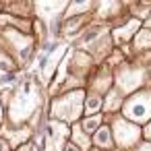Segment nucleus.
I'll list each match as a JSON object with an SVG mask.
<instances>
[{"mask_svg":"<svg viewBox=\"0 0 151 151\" xmlns=\"http://www.w3.org/2000/svg\"><path fill=\"white\" fill-rule=\"evenodd\" d=\"M147 29H151V17L147 19Z\"/></svg>","mask_w":151,"mask_h":151,"instance_id":"23","label":"nucleus"},{"mask_svg":"<svg viewBox=\"0 0 151 151\" xmlns=\"http://www.w3.org/2000/svg\"><path fill=\"white\" fill-rule=\"evenodd\" d=\"M93 2H70L68 9L64 11V19H75V17H83V13L91 11Z\"/></svg>","mask_w":151,"mask_h":151,"instance_id":"13","label":"nucleus"},{"mask_svg":"<svg viewBox=\"0 0 151 151\" xmlns=\"http://www.w3.org/2000/svg\"><path fill=\"white\" fill-rule=\"evenodd\" d=\"M99 110H104V97L97 95V93H89L85 97V112L91 114V116H95Z\"/></svg>","mask_w":151,"mask_h":151,"instance_id":"15","label":"nucleus"},{"mask_svg":"<svg viewBox=\"0 0 151 151\" xmlns=\"http://www.w3.org/2000/svg\"><path fill=\"white\" fill-rule=\"evenodd\" d=\"M2 120H4V108H2V101H0V126H2Z\"/></svg>","mask_w":151,"mask_h":151,"instance_id":"21","label":"nucleus"},{"mask_svg":"<svg viewBox=\"0 0 151 151\" xmlns=\"http://www.w3.org/2000/svg\"><path fill=\"white\" fill-rule=\"evenodd\" d=\"M134 151H151V143H147V141H145V143H141Z\"/></svg>","mask_w":151,"mask_h":151,"instance_id":"20","label":"nucleus"},{"mask_svg":"<svg viewBox=\"0 0 151 151\" xmlns=\"http://www.w3.org/2000/svg\"><path fill=\"white\" fill-rule=\"evenodd\" d=\"M101 126H104V116H101V114L87 116V118H83V120H81V128H83L87 134H95Z\"/></svg>","mask_w":151,"mask_h":151,"instance_id":"12","label":"nucleus"},{"mask_svg":"<svg viewBox=\"0 0 151 151\" xmlns=\"http://www.w3.org/2000/svg\"><path fill=\"white\" fill-rule=\"evenodd\" d=\"M68 9V2L64 0V2H37L35 4V11L42 19H56L58 13L66 11Z\"/></svg>","mask_w":151,"mask_h":151,"instance_id":"9","label":"nucleus"},{"mask_svg":"<svg viewBox=\"0 0 151 151\" xmlns=\"http://www.w3.org/2000/svg\"><path fill=\"white\" fill-rule=\"evenodd\" d=\"M70 141V126L50 118L44 124V151H64Z\"/></svg>","mask_w":151,"mask_h":151,"instance_id":"4","label":"nucleus"},{"mask_svg":"<svg viewBox=\"0 0 151 151\" xmlns=\"http://www.w3.org/2000/svg\"><path fill=\"white\" fill-rule=\"evenodd\" d=\"M42 101L40 85L35 81H23L15 89L9 106V118L15 126H23L27 120H31V114L37 112V106Z\"/></svg>","mask_w":151,"mask_h":151,"instance_id":"1","label":"nucleus"},{"mask_svg":"<svg viewBox=\"0 0 151 151\" xmlns=\"http://www.w3.org/2000/svg\"><path fill=\"white\" fill-rule=\"evenodd\" d=\"M134 48L137 50H145V48H151V29L143 27L137 35H134Z\"/></svg>","mask_w":151,"mask_h":151,"instance_id":"17","label":"nucleus"},{"mask_svg":"<svg viewBox=\"0 0 151 151\" xmlns=\"http://www.w3.org/2000/svg\"><path fill=\"white\" fill-rule=\"evenodd\" d=\"M122 118H126L128 122H132L137 126L147 124L151 120V91L141 89V91L132 93L128 99H124Z\"/></svg>","mask_w":151,"mask_h":151,"instance_id":"3","label":"nucleus"},{"mask_svg":"<svg viewBox=\"0 0 151 151\" xmlns=\"http://www.w3.org/2000/svg\"><path fill=\"white\" fill-rule=\"evenodd\" d=\"M70 143H73L79 151H89V149H91V145H93L91 137L81 128V124H79V122L70 126Z\"/></svg>","mask_w":151,"mask_h":151,"instance_id":"10","label":"nucleus"},{"mask_svg":"<svg viewBox=\"0 0 151 151\" xmlns=\"http://www.w3.org/2000/svg\"><path fill=\"white\" fill-rule=\"evenodd\" d=\"M122 97H120V91L118 89H110L106 99H104V110L106 112H114V110H120L122 108Z\"/></svg>","mask_w":151,"mask_h":151,"instance_id":"14","label":"nucleus"},{"mask_svg":"<svg viewBox=\"0 0 151 151\" xmlns=\"http://www.w3.org/2000/svg\"><path fill=\"white\" fill-rule=\"evenodd\" d=\"M85 97L87 93L83 89H73V91H66L64 95L56 97L50 106V114L54 120H60L68 126L77 124L83 110H85Z\"/></svg>","mask_w":151,"mask_h":151,"instance_id":"2","label":"nucleus"},{"mask_svg":"<svg viewBox=\"0 0 151 151\" xmlns=\"http://www.w3.org/2000/svg\"><path fill=\"white\" fill-rule=\"evenodd\" d=\"M143 77H145V68H132V66H124L118 68L116 73V85H118V91L120 93H137L141 83H143Z\"/></svg>","mask_w":151,"mask_h":151,"instance_id":"6","label":"nucleus"},{"mask_svg":"<svg viewBox=\"0 0 151 151\" xmlns=\"http://www.w3.org/2000/svg\"><path fill=\"white\" fill-rule=\"evenodd\" d=\"M139 31H141V21L139 19H130V21L124 23V27H116L112 31V40L116 44H124V42H130V37H134Z\"/></svg>","mask_w":151,"mask_h":151,"instance_id":"8","label":"nucleus"},{"mask_svg":"<svg viewBox=\"0 0 151 151\" xmlns=\"http://www.w3.org/2000/svg\"><path fill=\"white\" fill-rule=\"evenodd\" d=\"M112 132H114V134H112V137H114V143H116L120 149H130V147H134V145L139 143L141 134H143L141 126L128 122V120L122 118V116H118V118L112 122Z\"/></svg>","mask_w":151,"mask_h":151,"instance_id":"5","label":"nucleus"},{"mask_svg":"<svg viewBox=\"0 0 151 151\" xmlns=\"http://www.w3.org/2000/svg\"><path fill=\"white\" fill-rule=\"evenodd\" d=\"M66 46H58L56 50H50L48 52V58L42 62V75H44V79L48 81V79H52V75H54V70L60 66L58 62H60V58L66 54Z\"/></svg>","mask_w":151,"mask_h":151,"instance_id":"7","label":"nucleus"},{"mask_svg":"<svg viewBox=\"0 0 151 151\" xmlns=\"http://www.w3.org/2000/svg\"><path fill=\"white\" fill-rule=\"evenodd\" d=\"M64 151H79V149H77V147H75V145H73V143H68V145H66V149H64Z\"/></svg>","mask_w":151,"mask_h":151,"instance_id":"22","label":"nucleus"},{"mask_svg":"<svg viewBox=\"0 0 151 151\" xmlns=\"http://www.w3.org/2000/svg\"><path fill=\"white\" fill-rule=\"evenodd\" d=\"M143 137L147 139V143H151V120L145 124V128H143Z\"/></svg>","mask_w":151,"mask_h":151,"instance_id":"18","label":"nucleus"},{"mask_svg":"<svg viewBox=\"0 0 151 151\" xmlns=\"http://www.w3.org/2000/svg\"><path fill=\"white\" fill-rule=\"evenodd\" d=\"M118 11H120V4H118V2H99V4H97V17H99V19L114 17Z\"/></svg>","mask_w":151,"mask_h":151,"instance_id":"16","label":"nucleus"},{"mask_svg":"<svg viewBox=\"0 0 151 151\" xmlns=\"http://www.w3.org/2000/svg\"><path fill=\"white\" fill-rule=\"evenodd\" d=\"M13 147H11V143L4 139V137H0V151H11Z\"/></svg>","mask_w":151,"mask_h":151,"instance_id":"19","label":"nucleus"},{"mask_svg":"<svg viewBox=\"0 0 151 151\" xmlns=\"http://www.w3.org/2000/svg\"><path fill=\"white\" fill-rule=\"evenodd\" d=\"M91 141H93V145L95 147H99V149H106V151H110L112 147H114V137H112V128L110 126H101L93 137H91Z\"/></svg>","mask_w":151,"mask_h":151,"instance_id":"11","label":"nucleus"}]
</instances>
